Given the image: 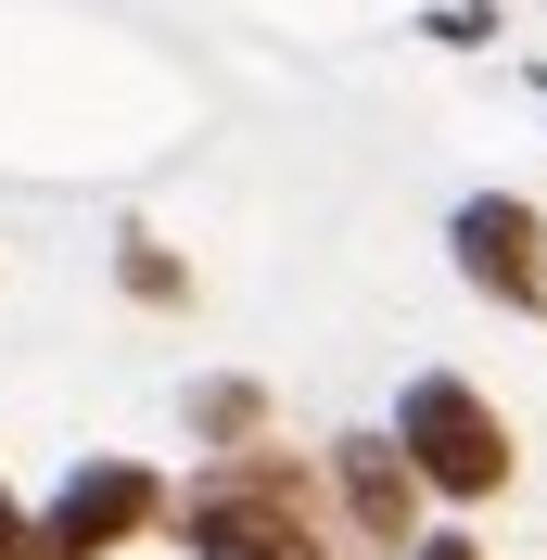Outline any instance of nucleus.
I'll return each mask as SVG.
<instances>
[{"mask_svg": "<svg viewBox=\"0 0 547 560\" xmlns=\"http://www.w3.org/2000/svg\"><path fill=\"white\" fill-rule=\"evenodd\" d=\"M0 560H38V548H26V510H13V485H0Z\"/></svg>", "mask_w": 547, "mask_h": 560, "instance_id": "nucleus-8", "label": "nucleus"}, {"mask_svg": "<svg viewBox=\"0 0 547 560\" xmlns=\"http://www.w3.org/2000/svg\"><path fill=\"white\" fill-rule=\"evenodd\" d=\"M255 420H268V395H255V383H205V395H191V433H217V446L255 433Z\"/></svg>", "mask_w": 547, "mask_h": 560, "instance_id": "nucleus-6", "label": "nucleus"}, {"mask_svg": "<svg viewBox=\"0 0 547 560\" xmlns=\"http://www.w3.org/2000/svg\"><path fill=\"white\" fill-rule=\"evenodd\" d=\"M420 560H484V548H458V535H433V548H420Z\"/></svg>", "mask_w": 547, "mask_h": 560, "instance_id": "nucleus-9", "label": "nucleus"}, {"mask_svg": "<svg viewBox=\"0 0 547 560\" xmlns=\"http://www.w3.org/2000/svg\"><path fill=\"white\" fill-rule=\"evenodd\" d=\"M166 523V485L140 471V458H90V471H65V497H51V523H26L38 560H103L115 535Z\"/></svg>", "mask_w": 547, "mask_h": 560, "instance_id": "nucleus-4", "label": "nucleus"}, {"mask_svg": "<svg viewBox=\"0 0 547 560\" xmlns=\"http://www.w3.org/2000/svg\"><path fill=\"white\" fill-rule=\"evenodd\" d=\"M115 280H128V293H153V306H178V293H191V268H178V255H153V243L115 255Z\"/></svg>", "mask_w": 547, "mask_h": 560, "instance_id": "nucleus-7", "label": "nucleus"}, {"mask_svg": "<svg viewBox=\"0 0 547 560\" xmlns=\"http://www.w3.org/2000/svg\"><path fill=\"white\" fill-rule=\"evenodd\" d=\"M178 523H191V560H331V548L306 535V510H293L280 471H217Z\"/></svg>", "mask_w": 547, "mask_h": 560, "instance_id": "nucleus-3", "label": "nucleus"}, {"mask_svg": "<svg viewBox=\"0 0 547 560\" xmlns=\"http://www.w3.org/2000/svg\"><path fill=\"white\" fill-rule=\"evenodd\" d=\"M395 446H408V471L433 497H497L510 485V420L484 408L458 370H420V383L395 395Z\"/></svg>", "mask_w": 547, "mask_h": 560, "instance_id": "nucleus-1", "label": "nucleus"}, {"mask_svg": "<svg viewBox=\"0 0 547 560\" xmlns=\"http://www.w3.org/2000/svg\"><path fill=\"white\" fill-rule=\"evenodd\" d=\"M344 497H357V523L395 548V535H408V497H420L408 446H395V433H382V446H344Z\"/></svg>", "mask_w": 547, "mask_h": 560, "instance_id": "nucleus-5", "label": "nucleus"}, {"mask_svg": "<svg viewBox=\"0 0 547 560\" xmlns=\"http://www.w3.org/2000/svg\"><path fill=\"white\" fill-rule=\"evenodd\" d=\"M445 243H458V280L497 293L510 318H547V217L522 191H472V205L445 217Z\"/></svg>", "mask_w": 547, "mask_h": 560, "instance_id": "nucleus-2", "label": "nucleus"}]
</instances>
